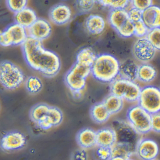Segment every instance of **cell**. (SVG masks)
Wrapping results in <instances>:
<instances>
[{"label": "cell", "mask_w": 160, "mask_h": 160, "mask_svg": "<svg viewBox=\"0 0 160 160\" xmlns=\"http://www.w3.org/2000/svg\"><path fill=\"white\" fill-rule=\"evenodd\" d=\"M2 33V32L0 31V40H1V37Z\"/></svg>", "instance_id": "7bdbcfd3"}, {"label": "cell", "mask_w": 160, "mask_h": 160, "mask_svg": "<svg viewBox=\"0 0 160 160\" xmlns=\"http://www.w3.org/2000/svg\"><path fill=\"white\" fill-rule=\"evenodd\" d=\"M147 38L156 50H160V28L150 30Z\"/></svg>", "instance_id": "4dcf8cb0"}, {"label": "cell", "mask_w": 160, "mask_h": 160, "mask_svg": "<svg viewBox=\"0 0 160 160\" xmlns=\"http://www.w3.org/2000/svg\"><path fill=\"white\" fill-rule=\"evenodd\" d=\"M90 115L92 120L96 123H103L108 120L111 115L102 102L92 107Z\"/></svg>", "instance_id": "603a6c76"}, {"label": "cell", "mask_w": 160, "mask_h": 160, "mask_svg": "<svg viewBox=\"0 0 160 160\" xmlns=\"http://www.w3.org/2000/svg\"><path fill=\"white\" fill-rule=\"evenodd\" d=\"M156 49L146 38L138 39L133 46L134 56L138 61L149 62L154 58Z\"/></svg>", "instance_id": "8fae6325"}, {"label": "cell", "mask_w": 160, "mask_h": 160, "mask_svg": "<svg viewBox=\"0 0 160 160\" xmlns=\"http://www.w3.org/2000/svg\"><path fill=\"white\" fill-rule=\"evenodd\" d=\"M47 116L51 121L53 127L60 124L63 119L62 112L56 107L50 106Z\"/></svg>", "instance_id": "f546056e"}, {"label": "cell", "mask_w": 160, "mask_h": 160, "mask_svg": "<svg viewBox=\"0 0 160 160\" xmlns=\"http://www.w3.org/2000/svg\"><path fill=\"white\" fill-rule=\"evenodd\" d=\"M51 31L50 23L43 18H38L27 31L28 37L41 42L48 39Z\"/></svg>", "instance_id": "7c38bea8"}, {"label": "cell", "mask_w": 160, "mask_h": 160, "mask_svg": "<svg viewBox=\"0 0 160 160\" xmlns=\"http://www.w3.org/2000/svg\"><path fill=\"white\" fill-rule=\"evenodd\" d=\"M96 153L99 160H110L112 158L111 148L99 147Z\"/></svg>", "instance_id": "e575fe53"}, {"label": "cell", "mask_w": 160, "mask_h": 160, "mask_svg": "<svg viewBox=\"0 0 160 160\" xmlns=\"http://www.w3.org/2000/svg\"><path fill=\"white\" fill-rule=\"evenodd\" d=\"M110 26L117 32L120 31L131 22L125 10H111L108 18Z\"/></svg>", "instance_id": "9a60e30c"}, {"label": "cell", "mask_w": 160, "mask_h": 160, "mask_svg": "<svg viewBox=\"0 0 160 160\" xmlns=\"http://www.w3.org/2000/svg\"><path fill=\"white\" fill-rule=\"evenodd\" d=\"M142 12H143L136 8H132L128 12L129 18L133 23H136L142 20Z\"/></svg>", "instance_id": "f35d334b"}, {"label": "cell", "mask_w": 160, "mask_h": 160, "mask_svg": "<svg viewBox=\"0 0 160 160\" xmlns=\"http://www.w3.org/2000/svg\"><path fill=\"white\" fill-rule=\"evenodd\" d=\"M26 62L46 77L56 76L61 68L60 59L53 51L44 47L42 42L28 37L22 45Z\"/></svg>", "instance_id": "6da1fadb"}, {"label": "cell", "mask_w": 160, "mask_h": 160, "mask_svg": "<svg viewBox=\"0 0 160 160\" xmlns=\"http://www.w3.org/2000/svg\"><path fill=\"white\" fill-rule=\"evenodd\" d=\"M133 160V159H131V158H130V159H128V160Z\"/></svg>", "instance_id": "f6af8a7d"}, {"label": "cell", "mask_w": 160, "mask_h": 160, "mask_svg": "<svg viewBox=\"0 0 160 160\" xmlns=\"http://www.w3.org/2000/svg\"><path fill=\"white\" fill-rule=\"evenodd\" d=\"M132 4L133 7L141 11L144 12L152 5V1L151 0H143V1H132Z\"/></svg>", "instance_id": "d590c367"}, {"label": "cell", "mask_w": 160, "mask_h": 160, "mask_svg": "<svg viewBox=\"0 0 160 160\" xmlns=\"http://www.w3.org/2000/svg\"><path fill=\"white\" fill-rule=\"evenodd\" d=\"M126 117L128 123L138 134H146L151 131V115L138 105L129 108Z\"/></svg>", "instance_id": "277c9868"}, {"label": "cell", "mask_w": 160, "mask_h": 160, "mask_svg": "<svg viewBox=\"0 0 160 160\" xmlns=\"http://www.w3.org/2000/svg\"><path fill=\"white\" fill-rule=\"evenodd\" d=\"M96 1L94 0H80L77 1L78 9L82 12L86 13L90 12L95 5Z\"/></svg>", "instance_id": "d6a6232c"}, {"label": "cell", "mask_w": 160, "mask_h": 160, "mask_svg": "<svg viewBox=\"0 0 160 160\" xmlns=\"http://www.w3.org/2000/svg\"><path fill=\"white\" fill-rule=\"evenodd\" d=\"M142 20L149 30L160 28V8L152 5L142 12Z\"/></svg>", "instance_id": "e0dca14e"}, {"label": "cell", "mask_w": 160, "mask_h": 160, "mask_svg": "<svg viewBox=\"0 0 160 160\" xmlns=\"http://www.w3.org/2000/svg\"><path fill=\"white\" fill-rule=\"evenodd\" d=\"M133 24L134 26V35L137 37L143 38L148 34L149 31L142 20L133 23Z\"/></svg>", "instance_id": "836d02e7"}, {"label": "cell", "mask_w": 160, "mask_h": 160, "mask_svg": "<svg viewBox=\"0 0 160 160\" xmlns=\"http://www.w3.org/2000/svg\"><path fill=\"white\" fill-rule=\"evenodd\" d=\"M120 63L117 58L109 54L97 56L91 67L92 76L99 81L110 83L119 75Z\"/></svg>", "instance_id": "7a4b0ae2"}, {"label": "cell", "mask_w": 160, "mask_h": 160, "mask_svg": "<svg viewBox=\"0 0 160 160\" xmlns=\"http://www.w3.org/2000/svg\"><path fill=\"white\" fill-rule=\"evenodd\" d=\"M28 37L26 29L15 23L8 27L2 33L0 45L5 47L22 45Z\"/></svg>", "instance_id": "ba28073f"}, {"label": "cell", "mask_w": 160, "mask_h": 160, "mask_svg": "<svg viewBox=\"0 0 160 160\" xmlns=\"http://www.w3.org/2000/svg\"><path fill=\"white\" fill-rule=\"evenodd\" d=\"M26 143L24 135L18 132L8 133L0 140V146L6 151L16 150L23 148Z\"/></svg>", "instance_id": "4fadbf2b"}, {"label": "cell", "mask_w": 160, "mask_h": 160, "mask_svg": "<svg viewBox=\"0 0 160 160\" xmlns=\"http://www.w3.org/2000/svg\"><path fill=\"white\" fill-rule=\"evenodd\" d=\"M49 17L54 24L62 26L69 22L72 17V11L65 4H57L50 9Z\"/></svg>", "instance_id": "5bb4252c"}, {"label": "cell", "mask_w": 160, "mask_h": 160, "mask_svg": "<svg viewBox=\"0 0 160 160\" xmlns=\"http://www.w3.org/2000/svg\"><path fill=\"white\" fill-rule=\"evenodd\" d=\"M159 160V159H157V158H156V159H154V160Z\"/></svg>", "instance_id": "ee69618b"}, {"label": "cell", "mask_w": 160, "mask_h": 160, "mask_svg": "<svg viewBox=\"0 0 160 160\" xmlns=\"http://www.w3.org/2000/svg\"><path fill=\"white\" fill-rule=\"evenodd\" d=\"M151 131L160 133V112L151 115Z\"/></svg>", "instance_id": "8d00e7d4"}, {"label": "cell", "mask_w": 160, "mask_h": 160, "mask_svg": "<svg viewBox=\"0 0 160 160\" xmlns=\"http://www.w3.org/2000/svg\"><path fill=\"white\" fill-rule=\"evenodd\" d=\"M130 1H104L100 0L97 2L103 7H108L111 10H125V8L129 5Z\"/></svg>", "instance_id": "f1b7e54d"}, {"label": "cell", "mask_w": 160, "mask_h": 160, "mask_svg": "<svg viewBox=\"0 0 160 160\" xmlns=\"http://www.w3.org/2000/svg\"><path fill=\"white\" fill-rule=\"evenodd\" d=\"M117 142L116 132L110 127L102 128L96 132V145L111 148Z\"/></svg>", "instance_id": "ac0fdd59"}, {"label": "cell", "mask_w": 160, "mask_h": 160, "mask_svg": "<svg viewBox=\"0 0 160 160\" xmlns=\"http://www.w3.org/2000/svg\"><path fill=\"white\" fill-rule=\"evenodd\" d=\"M110 160H124L122 158H118V157H113L111 158Z\"/></svg>", "instance_id": "b9f144b4"}, {"label": "cell", "mask_w": 160, "mask_h": 160, "mask_svg": "<svg viewBox=\"0 0 160 160\" xmlns=\"http://www.w3.org/2000/svg\"><path fill=\"white\" fill-rule=\"evenodd\" d=\"M102 102L108 110L110 115L117 114L123 108V100L111 93L107 96L103 100Z\"/></svg>", "instance_id": "d4e9b609"}, {"label": "cell", "mask_w": 160, "mask_h": 160, "mask_svg": "<svg viewBox=\"0 0 160 160\" xmlns=\"http://www.w3.org/2000/svg\"><path fill=\"white\" fill-rule=\"evenodd\" d=\"M159 152V146L154 140L143 138L138 142L135 153L140 160H153L157 158Z\"/></svg>", "instance_id": "30bf717a"}, {"label": "cell", "mask_w": 160, "mask_h": 160, "mask_svg": "<svg viewBox=\"0 0 160 160\" xmlns=\"http://www.w3.org/2000/svg\"><path fill=\"white\" fill-rule=\"evenodd\" d=\"M39 127L43 130H47L53 127L51 121L49 119L47 115L42 118L36 123Z\"/></svg>", "instance_id": "ab89813d"}, {"label": "cell", "mask_w": 160, "mask_h": 160, "mask_svg": "<svg viewBox=\"0 0 160 160\" xmlns=\"http://www.w3.org/2000/svg\"><path fill=\"white\" fill-rule=\"evenodd\" d=\"M74 98L79 99L82 96V91H71Z\"/></svg>", "instance_id": "60d3db41"}, {"label": "cell", "mask_w": 160, "mask_h": 160, "mask_svg": "<svg viewBox=\"0 0 160 160\" xmlns=\"http://www.w3.org/2000/svg\"><path fill=\"white\" fill-rule=\"evenodd\" d=\"M71 160H88V155L86 150L83 148L77 149L73 152Z\"/></svg>", "instance_id": "74e56055"}, {"label": "cell", "mask_w": 160, "mask_h": 160, "mask_svg": "<svg viewBox=\"0 0 160 160\" xmlns=\"http://www.w3.org/2000/svg\"><path fill=\"white\" fill-rule=\"evenodd\" d=\"M24 80V73L17 65L7 61L0 63V84L5 88L15 89Z\"/></svg>", "instance_id": "3957f363"}, {"label": "cell", "mask_w": 160, "mask_h": 160, "mask_svg": "<svg viewBox=\"0 0 160 160\" xmlns=\"http://www.w3.org/2000/svg\"><path fill=\"white\" fill-rule=\"evenodd\" d=\"M26 88L31 94H37L42 89V82L38 77L32 76L29 77L26 80Z\"/></svg>", "instance_id": "83f0119b"}, {"label": "cell", "mask_w": 160, "mask_h": 160, "mask_svg": "<svg viewBox=\"0 0 160 160\" xmlns=\"http://www.w3.org/2000/svg\"><path fill=\"white\" fill-rule=\"evenodd\" d=\"M97 57L96 53L92 48H85L78 53L76 62L84 66L91 67Z\"/></svg>", "instance_id": "cb8c5ba5"}, {"label": "cell", "mask_w": 160, "mask_h": 160, "mask_svg": "<svg viewBox=\"0 0 160 160\" xmlns=\"http://www.w3.org/2000/svg\"><path fill=\"white\" fill-rule=\"evenodd\" d=\"M76 141L81 148H92L96 145V132L91 128H84L78 133Z\"/></svg>", "instance_id": "2e32d148"}, {"label": "cell", "mask_w": 160, "mask_h": 160, "mask_svg": "<svg viewBox=\"0 0 160 160\" xmlns=\"http://www.w3.org/2000/svg\"></svg>", "instance_id": "bcb514c9"}, {"label": "cell", "mask_w": 160, "mask_h": 160, "mask_svg": "<svg viewBox=\"0 0 160 160\" xmlns=\"http://www.w3.org/2000/svg\"><path fill=\"white\" fill-rule=\"evenodd\" d=\"M110 89L111 94L129 102L138 101L141 90L134 82L121 78L112 81Z\"/></svg>", "instance_id": "5b68a950"}, {"label": "cell", "mask_w": 160, "mask_h": 160, "mask_svg": "<svg viewBox=\"0 0 160 160\" xmlns=\"http://www.w3.org/2000/svg\"><path fill=\"white\" fill-rule=\"evenodd\" d=\"M50 106L45 103H39L32 107L30 111V118L34 122L37 123L42 118L48 115Z\"/></svg>", "instance_id": "4316f807"}, {"label": "cell", "mask_w": 160, "mask_h": 160, "mask_svg": "<svg viewBox=\"0 0 160 160\" xmlns=\"http://www.w3.org/2000/svg\"><path fill=\"white\" fill-rule=\"evenodd\" d=\"M111 148L112 158L118 157L127 160L134 154L136 147L127 143L116 142Z\"/></svg>", "instance_id": "7402d4cb"}, {"label": "cell", "mask_w": 160, "mask_h": 160, "mask_svg": "<svg viewBox=\"0 0 160 160\" xmlns=\"http://www.w3.org/2000/svg\"><path fill=\"white\" fill-rule=\"evenodd\" d=\"M138 67L132 60H126L120 63L119 75L120 78L134 82L138 78Z\"/></svg>", "instance_id": "d6986e66"}, {"label": "cell", "mask_w": 160, "mask_h": 160, "mask_svg": "<svg viewBox=\"0 0 160 160\" xmlns=\"http://www.w3.org/2000/svg\"><path fill=\"white\" fill-rule=\"evenodd\" d=\"M113 129L116 132L117 142L127 143L136 147L139 141L138 134L128 122L117 120L114 122Z\"/></svg>", "instance_id": "9c48e42d"}, {"label": "cell", "mask_w": 160, "mask_h": 160, "mask_svg": "<svg viewBox=\"0 0 160 160\" xmlns=\"http://www.w3.org/2000/svg\"><path fill=\"white\" fill-rule=\"evenodd\" d=\"M138 105L151 115L160 112V90L153 87L141 89Z\"/></svg>", "instance_id": "52a82bcc"}, {"label": "cell", "mask_w": 160, "mask_h": 160, "mask_svg": "<svg viewBox=\"0 0 160 160\" xmlns=\"http://www.w3.org/2000/svg\"><path fill=\"white\" fill-rule=\"evenodd\" d=\"M105 21L101 16L92 14L86 19L85 26L89 33L92 35L101 34L105 28Z\"/></svg>", "instance_id": "44dd1931"}, {"label": "cell", "mask_w": 160, "mask_h": 160, "mask_svg": "<svg viewBox=\"0 0 160 160\" xmlns=\"http://www.w3.org/2000/svg\"><path fill=\"white\" fill-rule=\"evenodd\" d=\"M7 4L10 10L16 14L27 8L28 1L26 0H9L7 1Z\"/></svg>", "instance_id": "1f68e13d"}, {"label": "cell", "mask_w": 160, "mask_h": 160, "mask_svg": "<svg viewBox=\"0 0 160 160\" xmlns=\"http://www.w3.org/2000/svg\"><path fill=\"white\" fill-rule=\"evenodd\" d=\"M156 75V70L151 65L143 64L138 67V79L142 82H151L155 78Z\"/></svg>", "instance_id": "484cf974"}, {"label": "cell", "mask_w": 160, "mask_h": 160, "mask_svg": "<svg viewBox=\"0 0 160 160\" xmlns=\"http://www.w3.org/2000/svg\"><path fill=\"white\" fill-rule=\"evenodd\" d=\"M14 18L16 24L26 29L29 28L38 19L35 12L28 7L16 13Z\"/></svg>", "instance_id": "ffe728a7"}, {"label": "cell", "mask_w": 160, "mask_h": 160, "mask_svg": "<svg viewBox=\"0 0 160 160\" xmlns=\"http://www.w3.org/2000/svg\"><path fill=\"white\" fill-rule=\"evenodd\" d=\"M91 73V67L75 62L65 75V84L71 91H83Z\"/></svg>", "instance_id": "8992f818"}]
</instances>
